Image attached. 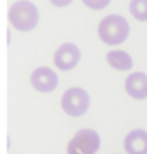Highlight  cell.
<instances>
[{"mask_svg": "<svg viewBox=\"0 0 147 154\" xmlns=\"http://www.w3.org/2000/svg\"><path fill=\"white\" fill-rule=\"evenodd\" d=\"M61 107L66 114H69L73 118L83 116L90 107V95L80 87H71L61 97Z\"/></svg>", "mask_w": 147, "mask_h": 154, "instance_id": "obj_3", "label": "cell"}, {"mask_svg": "<svg viewBox=\"0 0 147 154\" xmlns=\"http://www.w3.org/2000/svg\"><path fill=\"white\" fill-rule=\"evenodd\" d=\"M128 9L137 21H147V0H132Z\"/></svg>", "mask_w": 147, "mask_h": 154, "instance_id": "obj_10", "label": "cell"}, {"mask_svg": "<svg viewBox=\"0 0 147 154\" xmlns=\"http://www.w3.org/2000/svg\"><path fill=\"white\" fill-rule=\"evenodd\" d=\"M7 17L11 26L16 28L17 31H31V29L36 28V24L40 21L38 9L31 2H14V4H11Z\"/></svg>", "mask_w": 147, "mask_h": 154, "instance_id": "obj_2", "label": "cell"}, {"mask_svg": "<svg viewBox=\"0 0 147 154\" xmlns=\"http://www.w3.org/2000/svg\"><path fill=\"white\" fill-rule=\"evenodd\" d=\"M87 7L90 9H95V11H100V9H104L109 5V0H99V2H93V0H85L83 2Z\"/></svg>", "mask_w": 147, "mask_h": 154, "instance_id": "obj_11", "label": "cell"}, {"mask_svg": "<svg viewBox=\"0 0 147 154\" xmlns=\"http://www.w3.org/2000/svg\"><path fill=\"white\" fill-rule=\"evenodd\" d=\"M123 147L126 154H147V132L144 128H135L126 133Z\"/></svg>", "mask_w": 147, "mask_h": 154, "instance_id": "obj_8", "label": "cell"}, {"mask_svg": "<svg viewBox=\"0 0 147 154\" xmlns=\"http://www.w3.org/2000/svg\"><path fill=\"white\" fill-rule=\"evenodd\" d=\"M81 59V52L78 49V45L75 43H63L54 54V64L57 69L61 71H69L73 68H76V64Z\"/></svg>", "mask_w": 147, "mask_h": 154, "instance_id": "obj_6", "label": "cell"}, {"mask_svg": "<svg viewBox=\"0 0 147 154\" xmlns=\"http://www.w3.org/2000/svg\"><path fill=\"white\" fill-rule=\"evenodd\" d=\"M99 147L100 135L92 128H81L68 142V154H97Z\"/></svg>", "mask_w": 147, "mask_h": 154, "instance_id": "obj_4", "label": "cell"}, {"mask_svg": "<svg viewBox=\"0 0 147 154\" xmlns=\"http://www.w3.org/2000/svg\"><path fill=\"white\" fill-rule=\"evenodd\" d=\"M29 82H31V87L35 88L36 92H42V94H49V92H54L59 85V76L56 75V71L47 68V66H42V68H36L31 76H29Z\"/></svg>", "mask_w": 147, "mask_h": 154, "instance_id": "obj_5", "label": "cell"}, {"mask_svg": "<svg viewBox=\"0 0 147 154\" xmlns=\"http://www.w3.org/2000/svg\"><path fill=\"white\" fill-rule=\"evenodd\" d=\"M106 61L112 69H118V71H128L133 68L132 56L125 50H109L107 56H106Z\"/></svg>", "mask_w": 147, "mask_h": 154, "instance_id": "obj_9", "label": "cell"}, {"mask_svg": "<svg viewBox=\"0 0 147 154\" xmlns=\"http://www.w3.org/2000/svg\"><path fill=\"white\" fill-rule=\"evenodd\" d=\"M125 92L132 99L144 100L147 99V75L142 71H135L132 75H128L125 80Z\"/></svg>", "mask_w": 147, "mask_h": 154, "instance_id": "obj_7", "label": "cell"}, {"mask_svg": "<svg viewBox=\"0 0 147 154\" xmlns=\"http://www.w3.org/2000/svg\"><path fill=\"white\" fill-rule=\"evenodd\" d=\"M54 5H68V2H52Z\"/></svg>", "mask_w": 147, "mask_h": 154, "instance_id": "obj_12", "label": "cell"}, {"mask_svg": "<svg viewBox=\"0 0 147 154\" xmlns=\"http://www.w3.org/2000/svg\"><path fill=\"white\" fill-rule=\"evenodd\" d=\"M97 35L107 45H119L130 35V24L119 14L106 16L104 19L99 23Z\"/></svg>", "mask_w": 147, "mask_h": 154, "instance_id": "obj_1", "label": "cell"}]
</instances>
